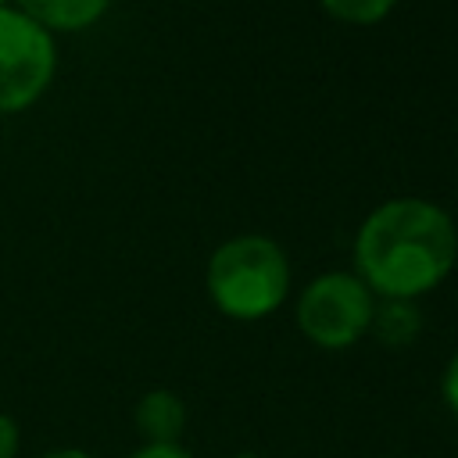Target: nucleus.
<instances>
[{"instance_id":"nucleus-1","label":"nucleus","mask_w":458,"mask_h":458,"mask_svg":"<svg viewBox=\"0 0 458 458\" xmlns=\"http://www.w3.org/2000/svg\"><path fill=\"white\" fill-rule=\"evenodd\" d=\"M458 233L444 208L401 197L379 204L354 236L358 279L383 301H415L447 279Z\"/></svg>"},{"instance_id":"nucleus-2","label":"nucleus","mask_w":458,"mask_h":458,"mask_svg":"<svg viewBox=\"0 0 458 458\" xmlns=\"http://www.w3.org/2000/svg\"><path fill=\"white\" fill-rule=\"evenodd\" d=\"M290 290V261L268 236H233L208 258V293L229 318L272 315Z\"/></svg>"},{"instance_id":"nucleus-3","label":"nucleus","mask_w":458,"mask_h":458,"mask_svg":"<svg viewBox=\"0 0 458 458\" xmlns=\"http://www.w3.org/2000/svg\"><path fill=\"white\" fill-rule=\"evenodd\" d=\"M57 43L18 7H0V114L32 107L54 82Z\"/></svg>"},{"instance_id":"nucleus-4","label":"nucleus","mask_w":458,"mask_h":458,"mask_svg":"<svg viewBox=\"0 0 458 458\" xmlns=\"http://www.w3.org/2000/svg\"><path fill=\"white\" fill-rule=\"evenodd\" d=\"M372 308V290L358 276L326 272L304 286L297 301V326L311 344L326 351H344L369 333Z\"/></svg>"},{"instance_id":"nucleus-5","label":"nucleus","mask_w":458,"mask_h":458,"mask_svg":"<svg viewBox=\"0 0 458 458\" xmlns=\"http://www.w3.org/2000/svg\"><path fill=\"white\" fill-rule=\"evenodd\" d=\"M132 422H136V433L143 437V444H179V437L186 429V404L179 394L154 386L136 401Z\"/></svg>"},{"instance_id":"nucleus-6","label":"nucleus","mask_w":458,"mask_h":458,"mask_svg":"<svg viewBox=\"0 0 458 458\" xmlns=\"http://www.w3.org/2000/svg\"><path fill=\"white\" fill-rule=\"evenodd\" d=\"M11 7H18L25 18H32L39 29L54 32H82L89 25H97L111 0H14Z\"/></svg>"},{"instance_id":"nucleus-7","label":"nucleus","mask_w":458,"mask_h":458,"mask_svg":"<svg viewBox=\"0 0 458 458\" xmlns=\"http://www.w3.org/2000/svg\"><path fill=\"white\" fill-rule=\"evenodd\" d=\"M422 315L411 301H383L372 308V333L386 344V347H408L419 336Z\"/></svg>"},{"instance_id":"nucleus-8","label":"nucleus","mask_w":458,"mask_h":458,"mask_svg":"<svg viewBox=\"0 0 458 458\" xmlns=\"http://www.w3.org/2000/svg\"><path fill=\"white\" fill-rule=\"evenodd\" d=\"M397 0H322V7L340 18V21H351V25H372L379 18H386L394 11Z\"/></svg>"},{"instance_id":"nucleus-9","label":"nucleus","mask_w":458,"mask_h":458,"mask_svg":"<svg viewBox=\"0 0 458 458\" xmlns=\"http://www.w3.org/2000/svg\"><path fill=\"white\" fill-rule=\"evenodd\" d=\"M18 447H21V429H18V422H14L7 411H0V458H14Z\"/></svg>"},{"instance_id":"nucleus-10","label":"nucleus","mask_w":458,"mask_h":458,"mask_svg":"<svg viewBox=\"0 0 458 458\" xmlns=\"http://www.w3.org/2000/svg\"><path fill=\"white\" fill-rule=\"evenodd\" d=\"M125 458H193V454L186 447H179V444H140Z\"/></svg>"},{"instance_id":"nucleus-11","label":"nucleus","mask_w":458,"mask_h":458,"mask_svg":"<svg viewBox=\"0 0 458 458\" xmlns=\"http://www.w3.org/2000/svg\"><path fill=\"white\" fill-rule=\"evenodd\" d=\"M440 390H444V401H447L451 415H458V354L447 361V369H444V379H440Z\"/></svg>"},{"instance_id":"nucleus-12","label":"nucleus","mask_w":458,"mask_h":458,"mask_svg":"<svg viewBox=\"0 0 458 458\" xmlns=\"http://www.w3.org/2000/svg\"><path fill=\"white\" fill-rule=\"evenodd\" d=\"M43 458H93V454L82 447H57V451H47Z\"/></svg>"},{"instance_id":"nucleus-13","label":"nucleus","mask_w":458,"mask_h":458,"mask_svg":"<svg viewBox=\"0 0 458 458\" xmlns=\"http://www.w3.org/2000/svg\"><path fill=\"white\" fill-rule=\"evenodd\" d=\"M229 458H258V454H229Z\"/></svg>"},{"instance_id":"nucleus-14","label":"nucleus","mask_w":458,"mask_h":458,"mask_svg":"<svg viewBox=\"0 0 458 458\" xmlns=\"http://www.w3.org/2000/svg\"><path fill=\"white\" fill-rule=\"evenodd\" d=\"M0 7H11V0H0Z\"/></svg>"}]
</instances>
